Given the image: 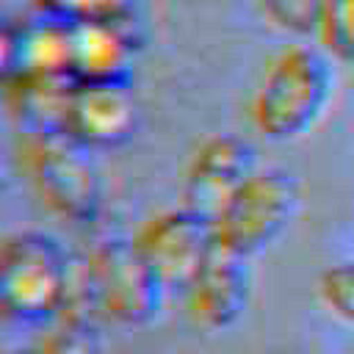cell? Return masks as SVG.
Wrapping results in <instances>:
<instances>
[{
	"instance_id": "cell-1",
	"label": "cell",
	"mask_w": 354,
	"mask_h": 354,
	"mask_svg": "<svg viewBox=\"0 0 354 354\" xmlns=\"http://www.w3.org/2000/svg\"><path fill=\"white\" fill-rule=\"evenodd\" d=\"M335 88V58L321 44L293 41L268 61L252 100V122L268 141H299L321 124Z\"/></svg>"
},
{
	"instance_id": "cell-8",
	"label": "cell",
	"mask_w": 354,
	"mask_h": 354,
	"mask_svg": "<svg viewBox=\"0 0 354 354\" xmlns=\"http://www.w3.org/2000/svg\"><path fill=\"white\" fill-rule=\"evenodd\" d=\"M249 299H252L249 260L221 249L218 243L183 288L188 318L207 332H221L238 324L249 307Z\"/></svg>"
},
{
	"instance_id": "cell-12",
	"label": "cell",
	"mask_w": 354,
	"mask_h": 354,
	"mask_svg": "<svg viewBox=\"0 0 354 354\" xmlns=\"http://www.w3.org/2000/svg\"><path fill=\"white\" fill-rule=\"evenodd\" d=\"M69 44L72 22L33 14L22 25H14V72L69 77Z\"/></svg>"
},
{
	"instance_id": "cell-14",
	"label": "cell",
	"mask_w": 354,
	"mask_h": 354,
	"mask_svg": "<svg viewBox=\"0 0 354 354\" xmlns=\"http://www.w3.org/2000/svg\"><path fill=\"white\" fill-rule=\"evenodd\" d=\"M33 354H102V343L88 321V313L64 310L39 337Z\"/></svg>"
},
{
	"instance_id": "cell-13",
	"label": "cell",
	"mask_w": 354,
	"mask_h": 354,
	"mask_svg": "<svg viewBox=\"0 0 354 354\" xmlns=\"http://www.w3.org/2000/svg\"><path fill=\"white\" fill-rule=\"evenodd\" d=\"M33 14L53 17L61 22L111 19L141 39V14L136 0H28Z\"/></svg>"
},
{
	"instance_id": "cell-19",
	"label": "cell",
	"mask_w": 354,
	"mask_h": 354,
	"mask_svg": "<svg viewBox=\"0 0 354 354\" xmlns=\"http://www.w3.org/2000/svg\"><path fill=\"white\" fill-rule=\"evenodd\" d=\"M348 66H351V77H354V55L348 58Z\"/></svg>"
},
{
	"instance_id": "cell-7",
	"label": "cell",
	"mask_w": 354,
	"mask_h": 354,
	"mask_svg": "<svg viewBox=\"0 0 354 354\" xmlns=\"http://www.w3.org/2000/svg\"><path fill=\"white\" fill-rule=\"evenodd\" d=\"M254 171H257V152L246 138L230 133L210 136L194 149L185 166L183 205L213 221L221 205Z\"/></svg>"
},
{
	"instance_id": "cell-17",
	"label": "cell",
	"mask_w": 354,
	"mask_h": 354,
	"mask_svg": "<svg viewBox=\"0 0 354 354\" xmlns=\"http://www.w3.org/2000/svg\"><path fill=\"white\" fill-rule=\"evenodd\" d=\"M318 296L335 318L354 326V260L324 268L318 277Z\"/></svg>"
},
{
	"instance_id": "cell-4",
	"label": "cell",
	"mask_w": 354,
	"mask_h": 354,
	"mask_svg": "<svg viewBox=\"0 0 354 354\" xmlns=\"http://www.w3.org/2000/svg\"><path fill=\"white\" fill-rule=\"evenodd\" d=\"M80 288L83 307L119 326L149 324L166 296V288L141 257L133 238L97 243L80 271Z\"/></svg>"
},
{
	"instance_id": "cell-16",
	"label": "cell",
	"mask_w": 354,
	"mask_h": 354,
	"mask_svg": "<svg viewBox=\"0 0 354 354\" xmlns=\"http://www.w3.org/2000/svg\"><path fill=\"white\" fill-rule=\"evenodd\" d=\"M254 3L277 30L296 39L315 36L324 0H254Z\"/></svg>"
},
{
	"instance_id": "cell-11",
	"label": "cell",
	"mask_w": 354,
	"mask_h": 354,
	"mask_svg": "<svg viewBox=\"0 0 354 354\" xmlns=\"http://www.w3.org/2000/svg\"><path fill=\"white\" fill-rule=\"evenodd\" d=\"M69 77H44V75H19L14 72L0 88L19 136L22 133H61L64 113L72 91Z\"/></svg>"
},
{
	"instance_id": "cell-10",
	"label": "cell",
	"mask_w": 354,
	"mask_h": 354,
	"mask_svg": "<svg viewBox=\"0 0 354 354\" xmlns=\"http://www.w3.org/2000/svg\"><path fill=\"white\" fill-rule=\"evenodd\" d=\"M141 39L111 19L72 22L69 77L75 83H130Z\"/></svg>"
},
{
	"instance_id": "cell-18",
	"label": "cell",
	"mask_w": 354,
	"mask_h": 354,
	"mask_svg": "<svg viewBox=\"0 0 354 354\" xmlns=\"http://www.w3.org/2000/svg\"><path fill=\"white\" fill-rule=\"evenodd\" d=\"M14 72V25L0 19V86Z\"/></svg>"
},
{
	"instance_id": "cell-15",
	"label": "cell",
	"mask_w": 354,
	"mask_h": 354,
	"mask_svg": "<svg viewBox=\"0 0 354 354\" xmlns=\"http://www.w3.org/2000/svg\"><path fill=\"white\" fill-rule=\"evenodd\" d=\"M315 39L335 61H348L354 55V0H324Z\"/></svg>"
},
{
	"instance_id": "cell-9",
	"label": "cell",
	"mask_w": 354,
	"mask_h": 354,
	"mask_svg": "<svg viewBox=\"0 0 354 354\" xmlns=\"http://www.w3.org/2000/svg\"><path fill=\"white\" fill-rule=\"evenodd\" d=\"M136 127V100L127 83H72L64 136L86 149L119 147Z\"/></svg>"
},
{
	"instance_id": "cell-3",
	"label": "cell",
	"mask_w": 354,
	"mask_h": 354,
	"mask_svg": "<svg viewBox=\"0 0 354 354\" xmlns=\"http://www.w3.org/2000/svg\"><path fill=\"white\" fill-rule=\"evenodd\" d=\"M86 152L64 133H22L17 141V160L36 199L72 224H88L102 202V183Z\"/></svg>"
},
{
	"instance_id": "cell-6",
	"label": "cell",
	"mask_w": 354,
	"mask_h": 354,
	"mask_svg": "<svg viewBox=\"0 0 354 354\" xmlns=\"http://www.w3.org/2000/svg\"><path fill=\"white\" fill-rule=\"evenodd\" d=\"M136 249L149 263L160 285L169 290H180L196 274V268L216 249L213 221L191 207H171L149 216L141 230L133 235Z\"/></svg>"
},
{
	"instance_id": "cell-20",
	"label": "cell",
	"mask_w": 354,
	"mask_h": 354,
	"mask_svg": "<svg viewBox=\"0 0 354 354\" xmlns=\"http://www.w3.org/2000/svg\"><path fill=\"white\" fill-rule=\"evenodd\" d=\"M3 354H33V351H3Z\"/></svg>"
},
{
	"instance_id": "cell-21",
	"label": "cell",
	"mask_w": 354,
	"mask_h": 354,
	"mask_svg": "<svg viewBox=\"0 0 354 354\" xmlns=\"http://www.w3.org/2000/svg\"><path fill=\"white\" fill-rule=\"evenodd\" d=\"M0 180H3V163H0Z\"/></svg>"
},
{
	"instance_id": "cell-2",
	"label": "cell",
	"mask_w": 354,
	"mask_h": 354,
	"mask_svg": "<svg viewBox=\"0 0 354 354\" xmlns=\"http://www.w3.org/2000/svg\"><path fill=\"white\" fill-rule=\"evenodd\" d=\"M66 252L41 232H14L0 241V321L44 324L64 313L72 293Z\"/></svg>"
},
{
	"instance_id": "cell-5",
	"label": "cell",
	"mask_w": 354,
	"mask_h": 354,
	"mask_svg": "<svg viewBox=\"0 0 354 354\" xmlns=\"http://www.w3.org/2000/svg\"><path fill=\"white\" fill-rule=\"evenodd\" d=\"M301 207L299 180L285 169H257L213 216L216 243L252 260L277 243Z\"/></svg>"
}]
</instances>
